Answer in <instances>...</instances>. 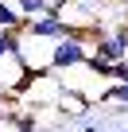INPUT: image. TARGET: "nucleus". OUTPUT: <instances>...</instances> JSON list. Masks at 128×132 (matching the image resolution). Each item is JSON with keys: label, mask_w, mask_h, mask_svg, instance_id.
<instances>
[{"label": "nucleus", "mask_w": 128, "mask_h": 132, "mask_svg": "<svg viewBox=\"0 0 128 132\" xmlns=\"http://www.w3.org/2000/svg\"><path fill=\"white\" fill-rule=\"evenodd\" d=\"M101 101H116V105H128V86H124V82H113V86L101 93Z\"/></svg>", "instance_id": "423d86ee"}, {"label": "nucleus", "mask_w": 128, "mask_h": 132, "mask_svg": "<svg viewBox=\"0 0 128 132\" xmlns=\"http://www.w3.org/2000/svg\"><path fill=\"white\" fill-rule=\"evenodd\" d=\"M93 4H101V0H93Z\"/></svg>", "instance_id": "9d476101"}, {"label": "nucleus", "mask_w": 128, "mask_h": 132, "mask_svg": "<svg viewBox=\"0 0 128 132\" xmlns=\"http://www.w3.org/2000/svg\"><path fill=\"white\" fill-rule=\"evenodd\" d=\"M109 35H113V43H116V47L128 54V20H120L116 27H109Z\"/></svg>", "instance_id": "0eeeda50"}, {"label": "nucleus", "mask_w": 128, "mask_h": 132, "mask_svg": "<svg viewBox=\"0 0 128 132\" xmlns=\"http://www.w3.org/2000/svg\"><path fill=\"white\" fill-rule=\"evenodd\" d=\"M82 132H97V128H93V124H86V128H82Z\"/></svg>", "instance_id": "1a4fd4ad"}, {"label": "nucleus", "mask_w": 128, "mask_h": 132, "mask_svg": "<svg viewBox=\"0 0 128 132\" xmlns=\"http://www.w3.org/2000/svg\"><path fill=\"white\" fill-rule=\"evenodd\" d=\"M23 35L43 39V43H62V39H70V23H62L58 16H39L23 23Z\"/></svg>", "instance_id": "f03ea898"}, {"label": "nucleus", "mask_w": 128, "mask_h": 132, "mask_svg": "<svg viewBox=\"0 0 128 132\" xmlns=\"http://www.w3.org/2000/svg\"><path fill=\"white\" fill-rule=\"evenodd\" d=\"M0 31H23V16L16 12L12 0H0Z\"/></svg>", "instance_id": "20e7f679"}, {"label": "nucleus", "mask_w": 128, "mask_h": 132, "mask_svg": "<svg viewBox=\"0 0 128 132\" xmlns=\"http://www.w3.org/2000/svg\"><path fill=\"white\" fill-rule=\"evenodd\" d=\"M89 43H82V39H62V43H54L50 47V74H74V70H82V66L89 62Z\"/></svg>", "instance_id": "f257e3e1"}, {"label": "nucleus", "mask_w": 128, "mask_h": 132, "mask_svg": "<svg viewBox=\"0 0 128 132\" xmlns=\"http://www.w3.org/2000/svg\"><path fill=\"white\" fill-rule=\"evenodd\" d=\"M89 58H97V62H105V66H116L120 58H128L116 43H113V35H101L97 43H93V51H89Z\"/></svg>", "instance_id": "7ed1b4c3"}, {"label": "nucleus", "mask_w": 128, "mask_h": 132, "mask_svg": "<svg viewBox=\"0 0 128 132\" xmlns=\"http://www.w3.org/2000/svg\"><path fill=\"white\" fill-rule=\"evenodd\" d=\"M109 82H124L128 86V58H120L116 66H109Z\"/></svg>", "instance_id": "6e6552de"}, {"label": "nucleus", "mask_w": 128, "mask_h": 132, "mask_svg": "<svg viewBox=\"0 0 128 132\" xmlns=\"http://www.w3.org/2000/svg\"><path fill=\"white\" fill-rule=\"evenodd\" d=\"M120 4H124V0H120Z\"/></svg>", "instance_id": "9b49d317"}, {"label": "nucleus", "mask_w": 128, "mask_h": 132, "mask_svg": "<svg viewBox=\"0 0 128 132\" xmlns=\"http://www.w3.org/2000/svg\"><path fill=\"white\" fill-rule=\"evenodd\" d=\"M12 4H16V12L23 16V23H27V20H39V16L50 12V0H12Z\"/></svg>", "instance_id": "39448f33"}]
</instances>
